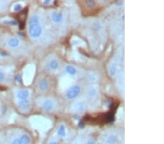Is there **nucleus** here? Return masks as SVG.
I'll list each match as a JSON object with an SVG mask.
<instances>
[{"label":"nucleus","instance_id":"nucleus-1","mask_svg":"<svg viewBox=\"0 0 164 144\" xmlns=\"http://www.w3.org/2000/svg\"><path fill=\"white\" fill-rule=\"evenodd\" d=\"M28 32L32 38L37 39L42 34L40 17L38 15H32L30 17L28 24Z\"/></svg>","mask_w":164,"mask_h":144},{"label":"nucleus","instance_id":"nucleus-2","mask_svg":"<svg viewBox=\"0 0 164 144\" xmlns=\"http://www.w3.org/2000/svg\"><path fill=\"white\" fill-rule=\"evenodd\" d=\"M80 93V87L78 85H75L72 86L68 89L66 92V97L69 99H75L79 95Z\"/></svg>","mask_w":164,"mask_h":144},{"label":"nucleus","instance_id":"nucleus-3","mask_svg":"<svg viewBox=\"0 0 164 144\" xmlns=\"http://www.w3.org/2000/svg\"><path fill=\"white\" fill-rule=\"evenodd\" d=\"M18 106L22 112H29L31 107L30 100H18Z\"/></svg>","mask_w":164,"mask_h":144},{"label":"nucleus","instance_id":"nucleus-4","mask_svg":"<svg viewBox=\"0 0 164 144\" xmlns=\"http://www.w3.org/2000/svg\"><path fill=\"white\" fill-rule=\"evenodd\" d=\"M30 96V92L28 89H20L16 93V98L18 100H28Z\"/></svg>","mask_w":164,"mask_h":144},{"label":"nucleus","instance_id":"nucleus-5","mask_svg":"<svg viewBox=\"0 0 164 144\" xmlns=\"http://www.w3.org/2000/svg\"><path fill=\"white\" fill-rule=\"evenodd\" d=\"M42 108L46 112H50L54 108V104L53 102L50 100V99H47L42 104Z\"/></svg>","mask_w":164,"mask_h":144},{"label":"nucleus","instance_id":"nucleus-6","mask_svg":"<svg viewBox=\"0 0 164 144\" xmlns=\"http://www.w3.org/2000/svg\"><path fill=\"white\" fill-rule=\"evenodd\" d=\"M7 44H8V46L11 48H16L20 45L21 44V41L18 40V39L13 37L10 38L7 42Z\"/></svg>","mask_w":164,"mask_h":144},{"label":"nucleus","instance_id":"nucleus-7","mask_svg":"<svg viewBox=\"0 0 164 144\" xmlns=\"http://www.w3.org/2000/svg\"><path fill=\"white\" fill-rule=\"evenodd\" d=\"M51 18L53 21V22L58 23L63 20V15L61 13L58 12H53L51 14Z\"/></svg>","mask_w":164,"mask_h":144},{"label":"nucleus","instance_id":"nucleus-8","mask_svg":"<svg viewBox=\"0 0 164 144\" xmlns=\"http://www.w3.org/2000/svg\"><path fill=\"white\" fill-rule=\"evenodd\" d=\"M98 94V87L96 86H91L90 88L88 89L87 95L89 98H95Z\"/></svg>","mask_w":164,"mask_h":144},{"label":"nucleus","instance_id":"nucleus-9","mask_svg":"<svg viewBox=\"0 0 164 144\" xmlns=\"http://www.w3.org/2000/svg\"><path fill=\"white\" fill-rule=\"evenodd\" d=\"M48 87H49V85H48V81L45 80V79H42L39 81L38 83V88L41 91H45L48 89Z\"/></svg>","mask_w":164,"mask_h":144},{"label":"nucleus","instance_id":"nucleus-10","mask_svg":"<svg viewBox=\"0 0 164 144\" xmlns=\"http://www.w3.org/2000/svg\"><path fill=\"white\" fill-rule=\"evenodd\" d=\"M59 67V63L58 62L56 61V59H53L50 61L49 63V68L50 70H53V71H56L57 70Z\"/></svg>","mask_w":164,"mask_h":144},{"label":"nucleus","instance_id":"nucleus-11","mask_svg":"<svg viewBox=\"0 0 164 144\" xmlns=\"http://www.w3.org/2000/svg\"><path fill=\"white\" fill-rule=\"evenodd\" d=\"M88 79L89 81H91V82H96V81H98L99 75L97 74L96 72L95 71L90 72L88 74Z\"/></svg>","mask_w":164,"mask_h":144},{"label":"nucleus","instance_id":"nucleus-12","mask_svg":"<svg viewBox=\"0 0 164 144\" xmlns=\"http://www.w3.org/2000/svg\"><path fill=\"white\" fill-rule=\"evenodd\" d=\"M20 140L22 144H30L31 143V138L29 135L27 134H23L20 136Z\"/></svg>","mask_w":164,"mask_h":144},{"label":"nucleus","instance_id":"nucleus-13","mask_svg":"<svg viewBox=\"0 0 164 144\" xmlns=\"http://www.w3.org/2000/svg\"><path fill=\"white\" fill-rule=\"evenodd\" d=\"M66 73L69 74V75L73 76V75L76 74V73H77V69H76L73 66L69 65L66 66Z\"/></svg>","mask_w":164,"mask_h":144},{"label":"nucleus","instance_id":"nucleus-14","mask_svg":"<svg viewBox=\"0 0 164 144\" xmlns=\"http://www.w3.org/2000/svg\"><path fill=\"white\" fill-rule=\"evenodd\" d=\"M57 133H58V135L60 136V137H65L66 136V129H65V127H64L63 124H62V125H61L59 128L58 129Z\"/></svg>","mask_w":164,"mask_h":144},{"label":"nucleus","instance_id":"nucleus-15","mask_svg":"<svg viewBox=\"0 0 164 144\" xmlns=\"http://www.w3.org/2000/svg\"><path fill=\"white\" fill-rule=\"evenodd\" d=\"M84 110V105L82 103L78 102L74 106V111L75 112H82Z\"/></svg>","mask_w":164,"mask_h":144},{"label":"nucleus","instance_id":"nucleus-16","mask_svg":"<svg viewBox=\"0 0 164 144\" xmlns=\"http://www.w3.org/2000/svg\"><path fill=\"white\" fill-rule=\"evenodd\" d=\"M115 138L114 135H109L108 137H107V143L108 144H115Z\"/></svg>","mask_w":164,"mask_h":144},{"label":"nucleus","instance_id":"nucleus-17","mask_svg":"<svg viewBox=\"0 0 164 144\" xmlns=\"http://www.w3.org/2000/svg\"><path fill=\"white\" fill-rule=\"evenodd\" d=\"M5 78H6V75H5V72H4L3 71H2V70H0V83L3 82V81L5 80Z\"/></svg>","mask_w":164,"mask_h":144},{"label":"nucleus","instance_id":"nucleus-18","mask_svg":"<svg viewBox=\"0 0 164 144\" xmlns=\"http://www.w3.org/2000/svg\"><path fill=\"white\" fill-rule=\"evenodd\" d=\"M10 144H22V143H21L20 137H19V138H15L14 139L12 140Z\"/></svg>","mask_w":164,"mask_h":144},{"label":"nucleus","instance_id":"nucleus-19","mask_svg":"<svg viewBox=\"0 0 164 144\" xmlns=\"http://www.w3.org/2000/svg\"><path fill=\"white\" fill-rule=\"evenodd\" d=\"M87 144H96V141L93 138H90L88 140Z\"/></svg>","mask_w":164,"mask_h":144},{"label":"nucleus","instance_id":"nucleus-20","mask_svg":"<svg viewBox=\"0 0 164 144\" xmlns=\"http://www.w3.org/2000/svg\"><path fill=\"white\" fill-rule=\"evenodd\" d=\"M21 9V5H15V8H14V10L18 12V11L20 10Z\"/></svg>","mask_w":164,"mask_h":144},{"label":"nucleus","instance_id":"nucleus-21","mask_svg":"<svg viewBox=\"0 0 164 144\" xmlns=\"http://www.w3.org/2000/svg\"><path fill=\"white\" fill-rule=\"evenodd\" d=\"M86 3H87V5H88L89 6H91V7H93V5H95V2L93 1H87Z\"/></svg>","mask_w":164,"mask_h":144},{"label":"nucleus","instance_id":"nucleus-22","mask_svg":"<svg viewBox=\"0 0 164 144\" xmlns=\"http://www.w3.org/2000/svg\"><path fill=\"white\" fill-rule=\"evenodd\" d=\"M44 3L45 4V5H48V4H50L51 3V2L49 1V0H48V1H46V2H44Z\"/></svg>","mask_w":164,"mask_h":144},{"label":"nucleus","instance_id":"nucleus-23","mask_svg":"<svg viewBox=\"0 0 164 144\" xmlns=\"http://www.w3.org/2000/svg\"><path fill=\"white\" fill-rule=\"evenodd\" d=\"M49 144H58L57 143H56V142H55V141H53V142H50V143Z\"/></svg>","mask_w":164,"mask_h":144},{"label":"nucleus","instance_id":"nucleus-24","mask_svg":"<svg viewBox=\"0 0 164 144\" xmlns=\"http://www.w3.org/2000/svg\"><path fill=\"white\" fill-rule=\"evenodd\" d=\"M1 108H2V103H1V100H0V110H1Z\"/></svg>","mask_w":164,"mask_h":144}]
</instances>
